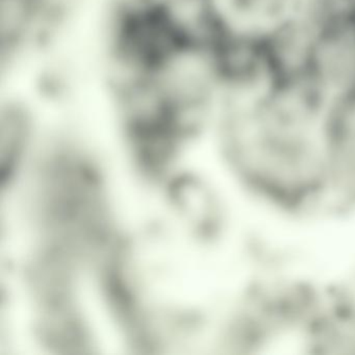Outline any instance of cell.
Returning a JSON list of instances; mask_svg holds the SVG:
<instances>
[{"instance_id":"1","label":"cell","mask_w":355,"mask_h":355,"mask_svg":"<svg viewBox=\"0 0 355 355\" xmlns=\"http://www.w3.org/2000/svg\"><path fill=\"white\" fill-rule=\"evenodd\" d=\"M324 107L309 93L276 85L226 96L211 130L251 186L275 200L296 203L313 196L329 176Z\"/></svg>"},{"instance_id":"2","label":"cell","mask_w":355,"mask_h":355,"mask_svg":"<svg viewBox=\"0 0 355 355\" xmlns=\"http://www.w3.org/2000/svg\"><path fill=\"white\" fill-rule=\"evenodd\" d=\"M322 126L329 174L355 194V91L327 101Z\"/></svg>"},{"instance_id":"3","label":"cell","mask_w":355,"mask_h":355,"mask_svg":"<svg viewBox=\"0 0 355 355\" xmlns=\"http://www.w3.org/2000/svg\"><path fill=\"white\" fill-rule=\"evenodd\" d=\"M298 13L318 32L355 49V0H303Z\"/></svg>"},{"instance_id":"4","label":"cell","mask_w":355,"mask_h":355,"mask_svg":"<svg viewBox=\"0 0 355 355\" xmlns=\"http://www.w3.org/2000/svg\"><path fill=\"white\" fill-rule=\"evenodd\" d=\"M220 13L238 24L265 26L296 13L303 0H216Z\"/></svg>"},{"instance_id":"5","label":"cell","mask_w":355,"mask_h":355,"mask_svg":"<svg viewBox=\"0 0 355 355\" xmlns=\"http://www.w3.org/2000/svg\"><path fill=\"white\" fill-rule=\"evenodd\" d=\"M139 3L173 14L200 26H209L220 12L216 0H136Z\"/></svg>"}]
</instances>
